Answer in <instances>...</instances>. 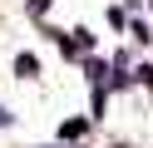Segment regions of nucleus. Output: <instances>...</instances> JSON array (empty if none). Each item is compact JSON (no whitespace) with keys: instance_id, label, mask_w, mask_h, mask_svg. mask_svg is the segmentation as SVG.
<instances>
[{"instance_id":"nucleus-4","label":"nucleus","mask_w":153,"mask_h":148,"mask_svg":"<svg viewBox=\"0 0 153 148\" xmlns=\"http://www.w3.org/2000/svg\"><path fill=\"white\" fill-rule=\"evenodd\" d=\"M104 20H109V30H114V35H128V10H123V5H109V10H104Z\"/></svg>"},{"instance_id":"nucleus-2","label":"nucleus","mask_w":153,"mask_h":148,"mask_svg":"<svg viewBox=\"0 0 153 148\" xmlns=\"http://www.w3.org/2000/svg\"><path fill=\"white\" fill-rule=\"evenodd\" d=\"M10 69H15V79H20V84H35V79L45 74V64H40V54H35V49H20V54L10 59Z\"/></svg>"},{"instance_id":"nucleus-6","label":"nucleus","mask_w":153,"mask_h":148,"mask_svg":"<svg viewBox=\"0 0 153 148\" xmlns=\"http://www.w3.org/2000/svg\"><path fill=\"white\" fill-rule=\"evenodd\" d=\"M128 35L138 39V45H153V25H148L143 15H133V20H128Z\"/></svg>"},{"instance_id":"nucleus-1","label":"nucleus","mask_w":153,"mask_h":148,"mask_svg":"<svg viewBox=\"0 0 153 148\" xmlns=\"http://www.w3.org/2000/svg\"><path fill=\"white\" fill-rule=\"evenodd\" d=\"M89 128H94V118H89V114H69V118H59L54 138H59V143H79V138L89 133Z\"/></svg>"},{"instance_id":"nucleus-5","label":"nucleus","mask_w":153,"mask_h":148,"mask_svg":"<svg viewBox=\"0 0 153 148\" xmlns=\"http://www.w3.org/2000/svg\"><path fill=\"white\" fill-rule=\"evenodd\" d=\"M50 10H54V0H25V15H30L35 25H45V20H50Z\"/></svg>"},{"instance_id":"nucleus-3","label":"nucleus","mask_w":153,"mask_h":148,"mask_svg":"<svg viewBox=\"0 0 153 148\" xmlns=\"http://www.w3.org/2000/svg\"><path fill=\"white\" fill-rule=\"evenodd\" d=\"M79 69H84V79H89V84H104V79H109V59H104V54H84Z\"/></svg>"},{"instance_id":"nucleus-7","label":"nucleus","mask_w":153,"mask_h":148,"mask_svg":"<svg viewBox=\"0 0 153 148\" xmlns=\"http://www.w3.org/2000/svg\"><path fill=\"white\" fill-rule=\"evenodd\" d=\"M133 84L148 89V104H153V64H138V69H133Z\"/></svg>"},{"instance_id":"nucleus-8","label":"nucleus","mask_w":153,"mask_h":148,"mask_svg":"<svg viewBox=\"0 0 153 148\" xmlns=\"http://www.w3.org/2000/svg\"><path fill=\"white\" fill-rule=\"evenodd\" d=\"M0 128H15V109L10 104H0Z\"/></svg>"}]
</instances>
